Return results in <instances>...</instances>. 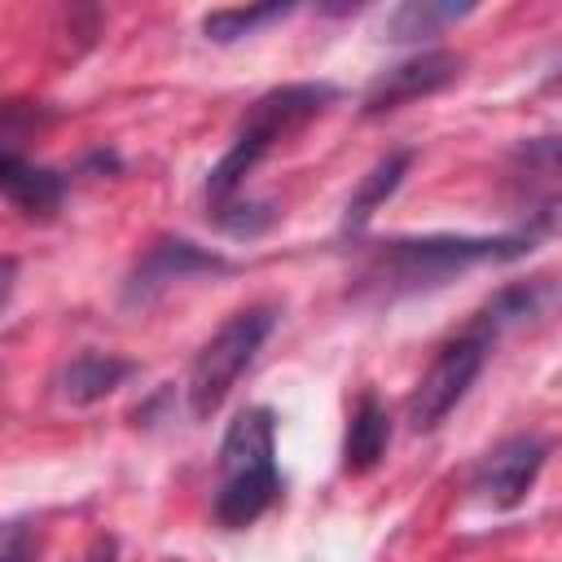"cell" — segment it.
Instances as JSON below:
<instances>
[{"label": "cell", "mask_w": 562, "mask_h": 562, "mask_svg": "<svg viewBox=\"0 0 562 562\" xmlns=\"http://www.w3.org/2000/svg\"><path fill=\"white\" fill-rule=\"evenodd\" d=\"M461 70H465V57H461V53H452V48H417L413 57L386 66V70L364 88L360 110L373 119V114L400 110V105H408V101L435 97V92H443L448 83H457Z\"/></svg>", "instance_id": "ba28073f"}, {"label": "cell", "mask_w": 562, "mask_h": 562, "mask_svg": "<svg viewBox=\"0 0 562 562\" xmlns=\"http://www.w3.org/2000/svg\"><path fill=\"white\" fill-rule=\"evenodd\" d=\"M31 123H35L31 105H0V198L13 202L22 215L48 220L66 202V176L22 154V132Z\"/></svg>", "instance_id": "8992f818"}, {"label": "cell", "mask_w": 562, "mask_h": 562, "mask_svg": "<svg viewBox=\"0 0 562 562\" xmlns=\"http://www.w3.org/2000/svg\"><path fill=\"white\" fill-rule=\"evenodd\" d=\"M83 562H119V540H114V536H101V540L88 549Z\"/></svg>", "instance_id": "e0dca14e"}, {"label": "cell", "mask_w": 562, "mask_h": 562, "mask_svg": "<svg viewBox=\"0 0 562 562\" xmlns=\"http://www.w3.org/2000/svg\"><path fill=\"white\" fill-rule=\"evenodd\" d=\"M544 224L496 233V237H465V233H435V237H391L364 250L356 263L351 290L364 299H408L417 290H435L457 272L483 268V263H509L536 250V237Z\"/></svg>", "instance_id": "6da1fadb"}, {"label": "cell", "mask_w": 562, "mask_h": 562, "mask_svg": "<svg viewBox=\"0 0 562 562\" xmlns=\"http://www.w3.org/2000/svg\"><path fill=\"white\" fill-rule=\"evenodd\" d=\"M470 13H474V4H457V0H408V4L391 9L386 40L391 44H417V40H430V35L448 31L452 22H461Z\"/></svg>", "instance_id": "5bb4252c"}, {"label": "cell", "mask_w": 562, "mask_h": 562, "mask_svg": "<svg viewBox=\"0 0 562 562\" xmlns=\"http://www.w3.org/2000/svg\"><path fill=\"white\" fill-rule=\"evenodd\" d=\"M281 496V470H277V417L268 404L241 408L220 443L215 461V501L211 514L220 527L241 531L259 522L272 501Z\"/></svg>", "instance_id": "7a4b0ae2"}, {"label": "cell", "mask_w": 562, "mask_h": 562, "mask_svg": "<svg viewBox=\"0 0 562 562\" xmlns=\"http://www.w3.org/2000/svg\"><path fill=\"white\" fill-rule=\"evenodd\" d=\"M233 263L220 250H206L189 237H158L123 277V307H149L167 285L189 281L198 272H228Z\"/></svg>", "instance_id": "52a82bcc"}, {"label": "cell", "mask_w": 562, "mask_h": 562, "mask_svg": "<svg viewBox=\"0 0 562 562\" xmlns=\"http://www.w3.org/2000/svg\"><path fill=\"white\" fill-rule=\"evenodd\" d=\"M544 461H549V439H540V435H509V439H501L496 448H487L479 457L470 487L492 509H514L536 487Z\"/></svg>", "instance_id": "9c48e42d"}, {"label": "cell", "mask_w": 562, "mask_h": 562, "mask_svg": "<svg viewBox=\"0 0 562 562\" xmlns=\"http://www.w3.org/2000/svg\"><path fill=\"white\" fill-rule=\"evenodd\" d=\"M13 281H18V259H0V312L13 294Z\"/></svg>", "instance_id": "ac0fdd59"}, {"label": "cell", "mask_w": 562, "mask_h": 562, "mask_svg": "<svg viewBox=\"0 0 562 562\" xmlns=\"http://www.w3.org/2000/svg\"><path fill=\"white\" fill-rule=\"evenodd\" d=\"M487 351H492V338L474 325H465L457 338H448L435 351V360L426 364V373L417 378L413 395H408V426L413 430H435L465 400V391L474 386V378L487 364Z\"/></svg>", "instance_id": "5b68a950"}, {"label": "cell", "mask_w": 562, "mask_h": 562, "mask_svg": "<svg viewBox=\"0 0 562 562\" xmlns=\"http://www.w3.org/2000/svg\"><path fill=\"white\" fill-rule=\"evenodd\" d=\"M334 101H338V88H334V83H281V88L263 92V97L246 110V119H241L233 145L224 149V158L211 167V176H206V206L215 211V206L241 198L246 176H250L277 145H285V140L299 136L312 119H321Z\"/></svg>", "instance_id": "3957f363"}, {"label": "cell", "mask_w": 562, "mask_h": 562, "mask_svg": "<svg viewBox=\"0 0 562 562\" xmlns=\"http://www.w3.org/2000/svg\"><path fill=\"white\" fill-rule=\"evenodd\" d=\"M44 558V531L31 518H4L0 522V562H40Z\"/></svg>", "instance_id": "2e32d148"}, {"label": "cell", "mask_w": 562, "mask_h": 562, "mask_svg": "<svg viewBox=\"0 0 562 562\" xmlns=\"http://www.w3.org/2000/svg\"><path fill=\"white\" fill-rule=\"evenodd\" d=\"M290 13H294V4H281V0H272V4H233V9H211V13L202 18V31H206V40H215V44H233V40H241V35H255V31L268 26V22L290 18Z\"/></svg>", "instance_id": "9a60e30c"}, {"label": "cell", "mask_w": 562, "mask_h": 562, "mask_svg": "<svg viewBox=\"0 0 562 562\" xmlns=\"http://www.w3.org/2000/svg\"><path fill=\"white\" fill-rule=\"evenodd\" d=\"M136 373V360L114 356V351H79L70 364H61L57 373V395L66 404H97L105 395H114L127 378Z\"/></svg>", "instance_id": "30bf717a"}, {"label": "cell", "mask_w": 562, "mask_h": 562, "mask_svg": "<svg viewBox=\"0 0 562 562\" xmlns=\"http://www.w3.org/2000/svg\"><path fill=\"white\" fill-rule=\"evenodd\" d=\"M408 167H413V149H391L386 158H378L369 171H364V180L356 184V193L347 198V211H342V233H360L369 220H373V211L404 184V176H408Z\"/></svg>", "instance_id": "4fadbf2b"}, {"label": "cell", "mask_w": 562, "mask_h": 562, "mask_svg": "<svg viewBox=\"0 0 562 562\" xmlns=\"http://www.w3.org/2000/svg\"><path fill=\"white\" fill-rule=\"evenodd\" d=\"M553 303V281L549 277H531V281H509L501 285L479 312H474V329H483L492 342L509 329V325H522V321H536L544 316V307Z\"/></svg>", "instance_id": "8fae6325"}, {"label": "cell", "mask_w": 562, "mask_h": 562, "mask_svg": "<svg viewBox=\"0 0 562 562\" xmlns=\"http://www.w3.org/2000/svg\"><path fill=\"white\" fill-rule=\"evenodd\" d=\"M277 329V307L272 303H250L241 312H233L193 356L189 378H184V395H189V413L198 422H206L211 413L224 408V400L233 395L237 378L255 364L259 347L268 342V334Z\"/></svg>", "instance_id": "277c9868"}, {"label": "cell", "mask_w": 562, "mask_h": 562, "mask_svg": "<svg viewBox=\"0 0 562 562\" xmlns=\"http://www.w3.org/2000/svg\"><path fill=\"white\" fill-rule=\"evenodd\" d=\"M386 443H391V413L386 404L364 391L347 417V435H342V470L347 474H369L382 457H386Z\"/></svg>", "instance_id": "7c38bea8"}]
</instances>
